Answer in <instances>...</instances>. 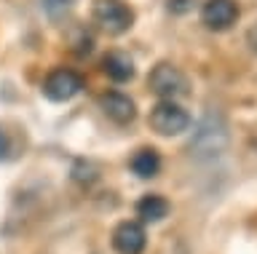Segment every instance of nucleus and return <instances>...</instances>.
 I'll return each instance as SVG.
<instances>
[{
	"label": "nucleus",
	"mask_w": 257,
	"mask_h": 254,
	"mask_svg": "<svg viewBox=\"0 0 257 254\" xmlns=\"http://www.w3.org/2000/svg\"><path fill=\"white\" fill-rule=\"evenodd\" d=\"M190 155L198 161H214L228 150V126L217 113H209L204 121L198 123L196 134L190 139Z\"/></svg>",
	"instance_id": "1"
},
{
	"label": "nucleus",
	"mask_w": 257,
	"mask_h": 254,
	"mask_svg": "<svg viewBox=\"0 0 257 254\" xmlns=\"http://www.w3.org/2000/svg\"><path fill=\"white\" fill-rule=\"evenodd\" d=\"M150 129L161 134V137H180L190 129V115L188 110H182L174 99H161L148 115Z\"/></svg>",
	"instance_id": "2"
},
{
	"label": "nucleus",
	"mask_w": 257,
	"mask_h": 254,
	"mask_svg": "<svg viewBox=\"0 0 257 254\" xmlns=\"http://www.w3.org/2000/svg\"><path fill=\"white\" fill-rule=\"evenodd\" d=\"M148 86H150V91L156 94V97H161V99L188 97V89H190L185 73H182L180 67L169 65V62H161V65H156V67L150 70Z\"/></svg>",
	"instance_id": "3"
},
{
	"label": "nucleus",
	"mask_w": 257,
	"mask_h": 254,
	"mask_svg": "<svg viewBox=\"0 0 257 254\" xmlns=\"http://www.w3.org/2000/svg\"><path fill=\"white\" fill-rule=\"evenodd\" d=\"M94 22L104 33L110 35H123L134 25V11L128 9L123 0H94Z\"/></svg>",
	"instance_id": "4"
},
{
	"label": "nucleus",
	"mask_w": 257,
	"mask_h": 254,
	"mask_svg": "<svg viewBox=\"0 0 257 254\" xmlns=\"http://www.w3.org/2000/svg\"><path fill=\"white\" fill-rule=\"evenodd\" d=\"M80 91H83V78L67 67H56L43 81V97L48 102H70Z\"/></svg>",
	"instance_id": "5"
},
{
	"label": "nucleus",
	"mask_w": 257,
	"mask_h": 254,
	"mask_svg": "<svg viewBox=\"0 0 257 254\" xmlns=\"http://www.w3.org/2000/svg\"><path fill=\"white\" fill-rule=\"evenodd\" d=\"M145 246H148V233L140 222L134 219H126L115 225L112 230V249L118 254H142Z\"/></svg>",
	"instance_id": "6"
},
{
	"label": "nucleus",
	"mask_w": 257,
	"mask_h": 254,
	"mask_svg": "<svg viewBox=\"0 0 257 254\" xmlns=\"http://www.w3.org/2000/svg\"><path fill=\"white\" fill-rule=\"evenodd\" d=\"M238 19V3L236 0H206L204 9H201V22L214 30V33H222L236 25Z\"/></svg>",
	"instance_id": "7"
},
{
	"label": "nucleus",
	"mask_w": 257,
	"mask_h": 254,
	"mask_svg": "<svg viewBox=\"0 0 257 254\" xmlns=\"http://www.w3.org/2000/svg\"><path fill=\"white\" fill-rule=\"evenodd\" d=\"M99 110L104 113V118H110V121L118 123V126H126L137 118L134 99L126 97V94H120V91H104L99 97Z\"/></svg>",
	"instance_id": "8"
},
{
	"label": "nucleus",
	"mask_w": 257,
	"mask_h": 254,
	"mask_svg": "<svg viewBox=\"0 0 257 254\" xmlns=\"http://www.w3.org/2000/svg\"><path fill=\"white\" fill-rule=\"evenodd\" d=\"M102 70H104V75L110 78L112 83H128L134 78V59L128 57V54L123 51H110L107 57L102 59Z\"/></svg>",
	"instance_id": "9"
},
{
	"label": "nucleus",
	"mask_w": 257,
	"mask_h": 254,
	"mask_svg": "<svg viewBox=\"0 0 257 254\" xmlns=\"http://www.w3.org/2000/svg\"><path fill=\"white\" fill-rule=\"evenodd\" d=\"M169 211H172V203L158 193L142 195L140 201H137V217L142 222H161V219L169 217Z\"/></svg>",
	"instance_id": "10"
},
{
	"label": "nucleus",
	"mask_w": 257,
	"mask_h": 254,
	"mask_svg": "<svg viewBox=\"0 0 257 254\" xmlns=\"http://www.w3.org/2000/svg\"><path fill=\"white\" fill-rule=\"evenodd\" d=\"M128 166H132V171L140 179H153V177H158V171H161V155L153 147H142L132 155Z\"/></svg>",
	"instance_id": "11"
},
{
	"label": "nucleus",
	"mask_w": 257,
	"mask_h": 254,
	"mask_svg": "<svg viewBox=\"0 0 257 254\" xmlns=\"http://www.w3.org/2000/svg\"><path fill=\"white\" fill-rule=\"evenodd\" d=\"M40 9H43V14H46L48 19L59 22V19H64L70 14L72 0H40Z\"/></svg>",
	"instance_id": "12"
},
{
	"label": "nucleus",
	"mask_w": 257,
	"mask_h": 254,
	"mask_svg": "<svg viewBox=\"0 0 257 254\" xmlns=\"http://www.w3.org/2000/svg\"><path fill=\"white\" fill-rule=\"evenodd\" d=\"M14 153V145H11V139H8V131L0 129V161H8Z\"/></svg>",
	"instance_id": "13"
},
{
	"label": "nucleus",
	"mask_w": 257,
	"mask_h": 254,
	"mask_svg": "<svg viewBox=\"0 0 257 254\" xmlns=\"http://www.w3.org/2000/svg\"><path fill=\"white\" fill-rule=\"evenodd\" d=\"M193 6H196V0H169V11L172 14H188Z\"/></svg>",
	"instance_id": "14"
},
{
	"label": "nucleus",
	"mask_w": 257,
	"mask_h": 254,
	"mask_svg": "<svg viewBox=\"0 0 257 254\" xmlns=\"http://www.w3.org/2000/svg\"><path fill=\"white\" fill-rule=\"evenodd\" d=\"M249 41H252V46H254V49H257V27L252 30V33H249Z\"/></svg>",
	"instance_id": "15"
}]
</instances>
